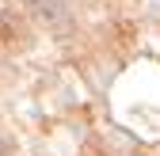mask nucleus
I'll list each match as a JSON object with an SVG mask.
<instances>
[{"label": "nucleus", "mask_w": 160, "mask_h": 156, "mask_svg": "<svg viewBox=\"0 0 160 156\" xmlns=\"http://www.w3.org/2000/svg\"><path fill=\"white\" fill-rule=\"evenodd\" d=\"M0 156H4V145H0Z\"/></svg>", "instance_id": "f257e3e1"}]
</instances>
